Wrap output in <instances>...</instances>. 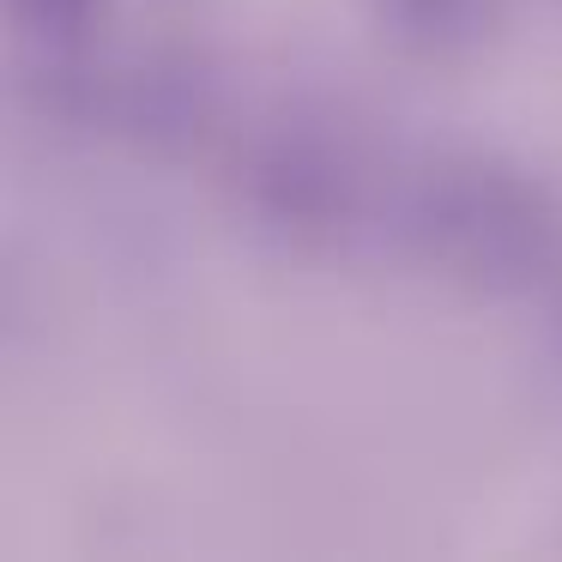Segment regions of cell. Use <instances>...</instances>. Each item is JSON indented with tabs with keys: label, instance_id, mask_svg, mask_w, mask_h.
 Segmentation results:
<instances>
[]
</instances>
